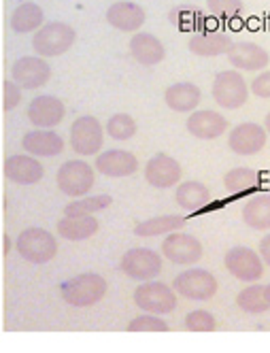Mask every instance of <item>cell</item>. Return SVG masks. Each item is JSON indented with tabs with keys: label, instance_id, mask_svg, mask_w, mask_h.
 <instances>
[{
	"label": "cell",
	"instance_id": "cell-1",
	"mask_svg": "<svg viewBox=\"0 0 270 353\" xmlns=\"http://www.w3.org/2000/svg\"><path fill=\"white\" fill-rule=\"evenodd\" d=\"M60 296L70 307H94L107 296V279L98 272H81L60 283Z\"/></svg>",
	"mask_w": 270,
	"mask_h": 353
},
{
	"label": "cell",
	"instance_id": "cell-2",
	"mask_svg": "<svg viewBox=\"0 0 270 353\" xmlns=\"http://www.w3.org/2000/svg\"><path fill=\"white\" fill-rule=\"evenodd\" d=\"M15 249L17 254L30 262V264H47L52 262L58 254V239L45 230V228H39V225H30V228L21 230L17 234V241H15Z\"/></svg>",
	"mask_w": 270,
	"mask_h": 353
},
{
	"label": "cell",
	"instance_id": "cell-3",
	"mask_svg": "<svg viewBox=\"0 0 270 353\" xmlns=\"http://www.w3.org/2000/svg\"><path fill=\"white\" fill-rule=\"evenodd\" d=\"M105 125L101 119L94 115H81L72 121L70 125V149L75 151L77 156L87 158V156H101L103 147H105Z\"/></svg>",
	"mask_w": 270,
	"mask_h": 353
},
{
	"label": "cell",
	"instance_id": "cell-4",
	"mask_svg": "<svg viewBox=\"0 0 270 353\" xmlns=\"http://www.w3.org/2000/svg\"><path fill=\"white\" fill-rule=\"evenodd\" d=\"M173 290L177 296L191 300V302H209L217 296L219 292V281L211 270L205 268H185L179 272L173 281Z\"/></svg>",
	"mask_w": 270,
	"mask_h": 353
},
{
	"label": "cell",
	"instance_id": "cell-5",
	"mask_svg": "<svg viewBox=\"0 0 270 353\" xmlns=\"http://www.w3.org/2000/svg\"><path fill=\"white\" fill-rule=\"evenodd\" d=\"M77 41L75 28H70L64 21H49L45 26L34 32L32 37V49L37 56L41 58H58L66 52H70V47Z\"/></svg>",
	"mask_w": 270,
	"mask_h": 353
},
{
	"label": "cell",
	"instance_id": "cell-6",
	"mask_svg": "<svg viewBox=\"0 0 270 353\" xmlns=\"http://www.w3.org/2000/svg\"><path fill=\"white\" fill-rule=\"evenodd\" d=\"M56 183L66 198H85L96 183V168L85 160H68L58 168Z\"/></svg>",
	"mask_w": 270,
	"mask_h": 353
},
{
	"label": "cell",
	"instance_id": "cell-7",
	"mask_svg": "<svg viewBox=\"0 0 270 353\" xmlns=\"http://www.w3.org/2000/svg\"><path fill=\"white\" fill-rule=\"evenodd\" d=\"M249 83L245 81V77L238 70H219L213 79L211 85V96L217 103V107L234 111L240 109L249 100Z\"/></svg>",
	"mask_w": 270,
	"mask_h": 353
},
{
	"label": "cell",
	"instance_id": "cell-8",
	"mask_svg": "<svg viewBox=\"0 0 270 353\" xmlns=\"http://www.w3.org/2000/svg\"><path fill=\"white\" fill-rule=\"evenodd\" d=\"M162 266H164V256L149 247H132L119 260V270L128 279L141 283L156 281V276L162 272Z\"/></svg>",
	"mask_w": 270,
	"mask_h": 353
},
{
	"label": "cell",
	"instance_id": "cell-9",
	"mask_svg": "<svg viewBox=\"0 0 270 353\" xmlns=\"http://www.w3.org/2000/svg\"><path fill=\"white\" fill-rule=\"evenodd\" d=\"M132 300L143 313L149 315H168L177 309V292L162 281L138 283Z\"/></svg>",
	"mask_w": 270,
	"mask_h": 353
},
{
	"label": "cell",
	"instance_id": "cell-10",
	"mask_svg": "<svg viewBox=\"0 0 270 353\" xmlns=\"http://www.w3.org/2000/svg\"><path fill=\"white\" fill-rule=\"evenodd\" d=\"M224 266L236 281L253 285L256 281L262 279L266 264L260 258L258 251H253L251 247H242L240 245V247H232V249L226 251Z\"/></svg>",
	"mask_w": 270,
	"mask_h": 353
},
{
	"label": "cell",
	"instance_id": "cell-11",
	"mask_svg": "<svg viewBox=\"0 0 270 353\" xmlns=\"http://www.w3.org/2000/svg\"><path fill=\"white\" fill-rule=\"evenodd\" d=\"M162 256L173 262L177 266H196L202 256H205V247L202 243L196 239L194 234L189 232H173L168 234L164 241H162Z\"/></svg>",
	"mask_w": 270,
	"mask_h": 353
},
{
	"label": "cell",
	"instance_id": "cell-12",
	"mask_svg": "<svg viewBox=\"0 0 270 353\" xmlns=\"http://www.w3.org/2000/svg\"><path fill=\"white\" fill-rule=\"evenodd\" d=\"M11 79L21 90H39L52 79V66L41 56H23L13 62Z\"/></svg>",
	"mask_w": 270,
	"mask_h": 353
},
{
	"label": "cell",
	"instance_id": "cell-13",
	"mask_svg": "<svg viewBox=\"0 0 270 353\" xmlns=\"http://www.w3.org/2000/svg\"><path fill=\"white\" fill-rule=\"evenodd\" d=\"M145 181L158 190L177 188L179 183H183V168L173 156L156 154L145 164Z\"/></svg>",
	"mask_w": 270,
	"mask_h": 353
},
{
	"label": "cell",
	"instance_id": "cell-14",
	"mask_svg": "<svg viewBox=\"0 0 270 353\" xmlns=\"http://www.w3.org/2000/svg\"><path fill=\"white\" fill-rule=\"evenodd\" d=\"M266 128L253 121H242L228 132V147L236 156H256L266 147Z\"/></svg>",
	"mask_w": 270,
	"mask_h": 353
},
{
	"label": "cell",
	"instance_id": "cell-15",
	"mask_svg": "<svg viewBox=\"0 0 270 353\" xmlns=\"http://www.w3.org/2000/svg\"><path fill=\"white\" fill-rule=\"evenodd\" d=\"M28 121L39 130H52L56 125H60L66 117V107L58 96H37L30 100V105L26 109Z\"/></svg>",
	"mask_w": 270,
	"mask_h": 353
},
{
	"label": "cell",
	"instance_id": "cell-16",
	"mask_svg": "<svg viewBox=\"0 0 270 353\" xmlns=\"http://www.w3.org/2000/svg\"><path fill=\"white\" fill-rule=\"evenodd\" d=\"M5 179L15 185H37L43 181L45 168L39 162V158L28 154H13L3 164Z\"/></svg>",
	"mask_w": 270,
	"mask_h": 353
},
{
	"label": "cell",
	"instance_id": "cell-17",
	"mask_svg": "<svg viewBox=\"0 0 270 353\" xmlns=\"http://www.w3.org/2000/svg\"><path fill=\"white\" fill-rule=\"evenodd\" d=\"M138 158L132 151L126 149H107L101 156H96L94 168L98 174L111 176V179H124V176H132L138 170Z\"/></svg>",
	"mask_w": 270,
	"mask_h": 353
},
{
	"label": "cell",
	"instance_id": "cell-18",
	"mask_svg": "<svg viewBox=\"0 0 270 353\" xmlns=\"http://www.w3.org/2000/svg\"><path fill=\"white\" fill-rule=\"evenodd\" d=\"M185 128L194 139L215 141L219 137H224L226 132H230V123L222 113L205 109V111H194L185 121Z\"/></svg>",
	"mask_w": 270,
	"mask_h": 353
},
{
	"label": "cell",
	"instance_id": "cell-19",
	"mask_svg": "<svg viewBox=\"0 0 270 353\" xmlns=\"http://www.w3.org/2000/svg\"><path fill=\"white\" fill-rule=\"evenodd\" d=\"M228 62L234 70L262 72L270 64V54L258 43H234L228 52Z\"/></svg>",
	"mask_w": 270,
	"mask_h": 353
},
{
	"label": "cell",
	"instance_id": "cell-20",
	"mask_svg": "<svg viewBox=\"0 0 270 353\" xmlns=\"http://www.w3.org/2000/svg\"><path fill=\"white\" fill-rule=\"evenodd\" d=\"M145 9L132 0H119L107 9V21L121 32H138L145 26Z\"/></svg>",
	"mask_w": 270,
	"mask_h": 353
},
{
	"label": "cell",
	"instance_id": "cell-21",
	"mask_svg": "<svg viewBox=\"0 0 270 353\" xmlns=\"http://www.w3.org/2000/svg\"><path fill=\"white\" fill-rule=\"evenodd\" d=\"M200 100H202V90L191 81L173 83L164 92L166 107L175 113H189L191 115L194 111H198Z\"/></svg>",
	"mask_w": 270,
	"mask_h": 353
},
{
	"label": "cell",
	"instance_id": "cell-22",
	"mask_svg": "<svg viewBox=\"0 0 270 353\" xmlns=\"http://www.w3.org/2000/svg\"><path fill=\"white\" fill-rule=\"evenodd\" d=\"M21 147L28 156L54 158L64 151V139L54 130H30L21 137Z\"/></svg>",
	"mask_w": 270,
	"mask_h": 353
},
{
	"label": "cell",
	"instance_id": "cell-23",
	"mask_svg": "<svg viewBox=\"0 0 270 353\" xmlns=\"http://www.w3.org/2000/svg\"><path fill=\"white\" fill-rule=\"evenodd\" d=\"M232 39L226 32H196L189 37L187 47L194 56H200V58H217V56H228V52L232 49Z\"/></svg>",
	"mask_w": 270,
	"mask_h": 353
},
{
	"label": "cell",
	"instance_id": "cell-24",
	"mask_svg": "<svg viewBox=\"0 0 270 353\" xmlns=\"http://www.w3.org/2000/svg\"><path fill=\"white\" fill-rule=\"evenodd\" d=\"M128 45H130V56L143 66H156L166 58L164 43L149 32H136Z\"/></svg>",
	"mask_w": 270,
	"mask_h": 353
},
{
	"label": "cell",
	"instance_id": "cell-25",
	"mask_svg": "<svg viewBox=\"0 0 270 353\" xmlns=\"http://www.w3.org/2000/svg\"><path fill=\"white\" fill-rule=\"evenodd\" d=\"M56 230L66 241H87L101 230V223L94 215H62Z\"/></svg>",
	"mask_w": 270,
	"mask_h": 353
},
{
	"label": "cell",
	"instance_id": "cell-26",
	"mask_svg": "<svg viewBox=\"0 0 270 353\" xmlns=\"http://www.w3.org/2000/svg\"><path fill=\"white\" fill-rule=\"evenodd\" d=\"M187 225V217L183 215H156L152 219L138 221L134 225V234L141 239H149V236H162V234H173V232H181Z\"/></svg>",
	"mask_w": 270,
	"mask_h": 353
},
{
	"label": "cell",
	"instance_id": "cell-27",
	"mask_svg": "<svg viewBox=\"0 0 270 353\" xmlns=\"http://www.w3.org/2000/svg\"><path fill=\"white\" fill-rule=\"evenodd\" d=\"M242 221L247 228L256 232H268L270 230V192L256 194L249 198L242 207Z\"/></svg>",
	"mask_w": 270,
	"mask_h": 353
},
{
	"label": "cell",
	"instance_id": "cell-28",
	"mask_svg": "<svg viewBox=\"0 0 270 353\" xmlns=\"http://www.w3.org/2000/svg\"><path fill=\"white\" fill-rule=\"evenodd\" d=\"M175 203L183 211H202L211 203V192L202 181H183L175 188Z\"/></svg>",
	"mask_w": 270,
	"mask_h": 353
},
{
	"label": "cell",
	"instance_id": "cell-29",
	"mask_svg": "<svg viewBox=\"0 0 270 353\" xmlns=\"http://www.w3.org/2000/svg\"><path fill=\"white\" fill-rule=\"evenodd\" d=\"M45 26V13L37 3H21L11 13V30L17 34L39 32Z\"/></svg>",
	"mask_w": 270,
	"mask_h": 353
},
{
	"label": "cell",
	"instance_id": "cell-30",
	"mask_svg": "<svg viewBox=\"0 0 270 353\" xmlns=\"http://www.w3.org/2000/svg\"><path fill=\"white\" fill-rule=\"evenodd\" d=\"M236 307L242 313H249V315H260V313L270 311V292H268V285L253 283V285H247L245 290H240L238 296H236Z\"/></svg>",
	"mask_w": 270,
	"mask_h": 353
},
{
	"label": "cell",
	"instance_id": "cell-31",
	"mask_svg": "<svg viewBox=\"0 0 270 353\" xmlns=\"http://www.w3.org/2000/svg\"><path fill=\"white\" fill-rule=\"evenodd\" d=\"M260 185V172L247 166H236L230 168L224 174V188L230 194H245L249 190H256Z\"/></svg>",
	"mask_w": 270,
	"mask_h": 353
},
{
	"label": "cell",
	"instance_id": "cell-32",
	"mask_svg": "<svg viewBox=\"0 0 270 353\" xmlns=\"http://www.w3.org/2000/svg\"><path fill=\"white\" fill-rule=\"evenodd\" d=\"M113 205V198L109 194H96V196H85L79 200H70L64 207L62 215H94L109 209Z\"/></svg>",
	"mask_w": 270,
	"mask_h": 353
},
{
	"label": "cell",
	"instance_id": "cell-33",
	"mask_svg": "<svg viewBox=\"0 0 270 353\" xmlns=\"http://www.w3.org/2000/svg\"><path fill=\"white\" fill-rule=\"evenodd\" d=\"M107 134L113 141H130L136 132H138V125L136 119L128 113H115L109 117L107 125H105Z\"/></svg>",
	"mask_w": 270,
	"mask_h": 353
},
{
	"label": "cell",
	"instance_id": "cell-34",
	"mask_svg": "<svg viewBox=\"0 0 270 353\" xmlns=\"http://www.w3.org/2000/svg\"><path fill=\"white\" fill-rule=\"evenodd\" d=\"M126 330L128 332H168L170 325L158 315L143 313V315H136L128 321Z\"/></svg>",
	"mask_w": 270,
	"mask_h": 353
},
{
	"label": "cell",
	"instance_id": "cell-35",
	"mask_svg": "<svg viewBox=\"0 0 270 353\" xmlns=\"http://www.w3.org/2000/svg\"><path fill=\"white\" fill-rule=\"evenodd\" d=\"M185 330L189 332H215L217 330V319L213 317V313L205 311V309H196L189 311L185 315Z\"/></svg>",
	"mask_w": 270,
	"mask_h": 353
},
{
	"label": "cell",
	"instance_id": "cell-36",
	"mask_svg": "<svg viewBox=\"0 0 270 353\" xmlns=\"http://www.w3.org/2000/svg\"><path fill=\"white\" fill-rule=\"evenodd\" d=\"M207 7L215 17H234L242 11V0H207Z\"/></svg>",
	"mask_w": 270,
	"mask_h": 353
},
{
	"label": "cell",
	"instance_id": "cell-37",
	"mask_svg": "<svg viewBox=\"0 0 270 353\" xmlns=\"http://www.w3.org/2000/svg\"><path fill=\"white\" fill-rule=\"evenodd\" d=\"M19 103H21V88L13 79H7L3 83V109L9 113V111L17 109Z\"/></svg>",
	"mask_w": 270,
	"mask_h": 353
},
{
	"label": "cell",
	"instance_id": "cell-38",
	"mask_svg": "<svg viewBox=\"0 0 270 353\" xmlns=\"http://www.w3.org/2000/svg\"><path fill=\"white\" fill-rule=\"evenodd\" d=\"M256 98H270V70H262L256 74V79L249 85Z\"/></svg>",
	"mask_w": 270,
	"mask_h": 353
},
{
	"label": "cell",
	"instance_id": "cell-39",
	"mask_svg": "<svg viewBox=\"0 0 270 353\" xmlns=\"http://www.w3.org/2000/svg\"><path fill=\"white\" fill-rule=\"evenodd\" d=\"M258 254H260V258L264 260V264L270 268V232L262 236V241H260V245H258Z\"/></svg>",
	"mask_w": 270,
	"mask_h": 353
},
{
	"label": "cell",
	"instance_id": "cell-40",
	"mask_svg": "<svg viewBox=\"0 0 270 353\" xmlns=\"http://www.w3.org/2000/svg\"><path fill=\"white\" fill-rule=\"evenodd\" d=\"M264 128H266V132H268V137H270V111H268L266 117H264Z\"/></svg>",
	"mask_w": 270,
	"mask_h": 353
}]
</instances>
